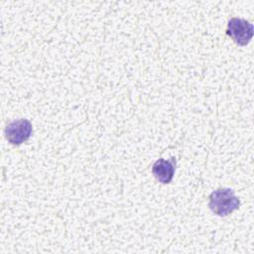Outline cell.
<instances>
[{
  "label": "cell",
  "mask_w": 254,
  "mask_h": 254,
  "mask_svg": "<svg viewBox=\"0 0 254 254\" xmlns=\"http://www.w3.org/2000/svg\"><path fill=\"white\" fill-rule=\"evenodd\" d=\"M254 34L253 25L242 18L233 17L228 21L226 35L230 37L235 44L246 46L251 41Z\"/></svg>",
  "instance_id": "2"
},
{
  "label": "cell",
  "mask_w": 254,
  "mask_h": 254,
  "mask_svg": "<svg viewBox=\"0 0 254 254\" xmlns=\"http://www.w3.org/2000/svg\"><path fill=\"white\" fill-rule=\"evenodd\" d=\"M208 198V207L218 216H226L240 206V199L235 195L234 190L228 188L213 190Z\"/></svg>",
  "instance_id": "1"
},
{
  "label": "cell",
  "mask_w": 254,
  "mask_h": 254,
  "mask_svg": "<svg viewBox=\"0 0 254 254\" xmlns=\"http://www.w3.org/2000/svg\"><path fill=\"white\" fill-rule=\"evenodd\" d=\"M176 164L175 158H171L170 160L158 159L152 166V173L155 179L161 184H170L175 175Z\"/></svg>",
  "instance_id": "4"
},
{
  "label": "cell",
  "mask_w": 254,
  "mask_h": 254,
  "mask_svg": "<svg viewBox=\"0 0 254 254\" xmlns=\"http://www.w3.org/2000/svg\"><path fill=\"white\" fill-rule=\"evenodd\" d=\"M4 133L9 143L18 146L30 139L33 133V126L28 119H18L8 123Z\"/></svg>",
  "instance_id": "3"
}]
</instances>
